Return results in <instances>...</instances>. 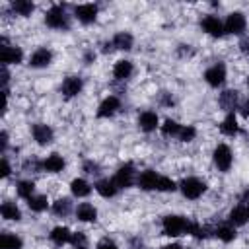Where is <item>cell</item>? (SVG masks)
<instances>
[{"label":"cell","mask_w":249,"mask_h":249,"mask_svg":"<svg viewBox=\"0 0 249 249\" xmlns=\"http://www.w3.org/2000/svg\"><path fill=\"white\" fill-rule=\"evenodd\" d=\"M161 228H163V233L169 235V237H179L183 233H189V228H191V220H187L185 216H179V214H167L163 216L161 220Z\"/></svg>","instance_id":"obj_1"},{"label":"cell","mask_w":249,"mask_h":249,"mask_svg":"<svg viewBox=\"0 0 249 249\" xmlns=\"http://www.w3.org/2000/svg\"><path fill=\"white\" fill-rule=\"evenodd\" d=\"M45 23L51 29H68L70 27V18H68L64 6L62 4H53L45 14Z\"/></svg>","instance_id":"obj_2"},{"label":"cell","mask_w":249,"mask_h":249,"mask_svg":"<svg viewBox=\"0 0 249 249\" xmlns=\"http://www.w3.org/2000/svg\"><path fill=\"white\" fill-rule=\"evenodd\" d=\"M179 189H181V193H183L185 198L196 200V198H200L206 193V183L202 179H198V177H185L179 183Z\"/></svg>","instance_id":"obj_3"},{"label":"cell","mask_w":249,"mask_h":249,"mask_svg":"<svg viewBox=\"0 0 249 249\" xmlns=\"http://www.w3.org/2000/svg\"><path fill=\"white\" fill-rule=\"evenodd\" d=\"M212 160H214V165L220 169V171H230L231 163H233V154H231V148L228 144H218L212 152Z\"/></svg>","instance_id":"obj_4"},{"label":"cell","mask_w":249,"mask_h":249,"mask_svg":"<svg viewBox=\"0 0 249 249\" xmlns=\"http://www.w3.org/2000/svg\"><path fill=\"white\" fill-rule=\"evenodd\" d=\"M136 179H138V177H136V169H134V165H132L130 161L124 163V165H121V167L117 169L115 177H113V181H115V185H117L119 189H128V187H132Z\"/></svg>","instance_id":"obj_5"},{"label":"cell","mask_w":249,"mask_h":249,"mask_svg":"<svg viewBox=\"0 0 249 249\" xmlns=\"http://www.w3.org/2000/svg\"><path fill=\"white\" fill-rule=\"evenodd\" d=\"M247 27V19L241 12H231L228 18H226V23H224V31L226 33H231V35H243Z\"/></svg>","instance_id":"obj_6"},{"label":"cell","mask_w":249,"mask_h":249,"mask_svg":"<svg viewBox=\"0 0 249 249\" xmlns=\"http://www.w3.org/2000/svg\"><path fill=\"white\" fill-rule=\"evenodd\" d=\"M97 12H99V8H97L95 4H80V6L74 8L76 19H78L80 23H84V25L93 23V21L97 19Z\"/></svg>","instance_id":"obj_7"},{"label":"cell","mask_w":249,"mask_h":249,"mask_svg":"<svg viewBox=\"0 0 249 249\" xmlns=\"http://www.w3.org/2000/svg\"><path fill=\"white\" fill-rule=\"evenodd\" d=\"M204 80H206L208 86H212V88H220V86L226 82V66H224L222 62L212 64L210 68H206V72H204Z\"/></svg>","instance_id":"obj_8"},{"label":"cell","mask_w":249,"mask_h":249,"mask_svg":"<svg viewBox=\"0 0 249 249\" xmlns=\"http://www.w3.org/2000/svg\"><path fill=\"white\" fill-rule=\"evenodd\" d=\"M119 109H121V99H119L117 95H107V97L99 103L95 115H97V119H109V117H113Z\"/></svg>","instance_id":"obj_9"},{"label":"cell","mask_w":249,"mask_h":249,"mask_svg":"<svg viewBox=\"0 0 249 249\" xmlns=\"http://www.w3.org/2000/svg\"><path fill=\"white\" fill-rule=\"evenodd\" d=\"M200 29L204 31V33H208L210 37H222L226 31H224V23L216 18V16H212V14H208V16H204L202 19H200Z\"/></svg>","instance_id":"obj_10"},{"label":"cell","mask_w":249,"mask_h":249,"mask_svg":"<svg viewBox=\"0 0 249 249\" xmlns=\"http://www.w3.org/2000/svg\"><path fill=\"white\" fill-rule=\"evenodd\" d=\"M0 60H2V66H8V64H19L23 60V51L19 47H12V45H2L0 49Z\"/></svg>","instance_id":"obj_11"},{"label":"cell","mask_w":249,"mask_h":249,"mask_svg":"<svg viewBox=\"0 0 249 249\" xmlns=\"http://www.w3.org/2000/svg\"><path fill=\"white\" fill-rule=\"evenodd\" d=\"M31 134H33V140L39 144V146H47L53 142L54 138V132L49 124H43V123H37L31 126Z\"/></svg>","instance_id":"obj_12"},{"label":"cell","mask_w":249,"mask_h":249,"mask_svg":"<svg viewBox=\"0 0 249 249\" xmlns=\"http://www.w3.org/2000/svg\"><path fill=\"white\" fill-rule=\"evenodd\" d=\"M82 88H84V82H82L80 76H68V78H64L62 86H60V91L66 99H72L82 91Z\"/></svg>","instance_id":"obj_13"},{"label":"cell","mask_w":249,"mask_h":249,"mask_svg":"<svg viewBox=\"0 0 249 249\" xmlns=\"http://www.w3.org/2000/svg\"><path fill=\"white\" fill-rule=\"evenodd\" d=\"M249 222V208H247V204L245 202H241V204H237L235 208H231V212L228 214V224L230 226H245Z\"/></svg>","instance_id":"obj_14"},{"label":"cell","mask_w":249,"mask_h":249,"mask_svg":"<svg viewBox=\"0 0 249 249\" xmlns=\"http://www.w3.org/2000/svg\"><path fill=\"white\" fill-rule=\"evenodd\" d=\"M53 62V53L45 47H39L37 51H33V54L29 56V66L31 68H45Z\"/></svg>","instance_id":"obj_15"},{"label":"cell","mask_w":249,"mask_h":249,"mask_svg":"<svg viewBox=\"0 0 249 249\" xmlns=\"http://www.w3.org/2000/svg\"><path fill=\"white\" fill-rule=\"evenodd\" d=\"M158 179L160 175L154 171V169H146L138 175L136 179V185L142 189V191H158Z\"/></svg>","instance_id":"obj_16"},{"label":"cell","mask_w":249,"mask_h":249,"mask_svg":"<svg viewBox=\"0 0 249 249\" xmlns=\"http://www.w3.org/2000/svg\"><path fill=\"white\" fill-rule=\"evenodd\" d=\"M138 126H140L144 132L156 130V128L160 126V119H158L156 111H144V113H140V117H138Z\"/></svg>","instance_id":"obj_17"},{"label":"cell","mask_w":249,"mask_h":249,"mask_svg":"<svg viewBox=\"0 0 249 249\" xmlns=\"http://www.w3.org/2000/svg\"><path fill=\"white\" fill-rule=\"evenodd\" d=\"M93 187H95V191H97L103 198H113V196L119 193V187L115 185V181H113V179H107V177H105V179H99Z\"/></svg>","instance_id":"obj_18"},{"label":"cell","mask_w":249,"mask_h":249,"mask_svg":"<svg viewBox=\"0 0 249 249\" xmlns=\"http://www.w3.org/2000/svg\"><path fill=\"white\" fill-rule=\"evenodd\" d=\"M76 218L80 222H95L97 220V208L89 202H80L76 208Z\"/></svg>","instance_id":"obj_19"},{"label":"cell","mask_w":249,"mask_h":249,"mask_svg":"<svg viewBox=\"0 0 249 249\" xmlns=\"http://www.w3.org/2000/svg\"><path fill=\"white\" fill-rule=\"evenodd\" d=\"M49 239H51L54 245L70 243V239H72V231H70L66 226H56V228H53V230H51Z\"/></svg>","instance_id":"obj_20"},{"label":"cell","mask_w":249,"mask_h":249,"mask_svg":"<svg viewBox=\"0 0 249 249\" xmlns=\"http://www.w3.org/2000/svg\"><path fill=\"white\" fill-rule=\"evenodd\" d=\"M132 62L130 60H117L115 62V66H113V76H115V80H128L130 76H132Z\"/></svg>","instance_id":"obj_21"},{"label":"cell","mask_w":249,"mask_h":249,"mask_svg":"<svg viewBox=\"0 0 249 249\" xmlns=\"http://www.w3.org/2000/svg\"><path fill=\"white\" fill-rule=\"evenodd\" d=\"M220 132L226 134V136H235L239 132V124H237V119H235V113L233 111H230L224 117V121L220 124Z\"/></svg>","instance_id":"obj_22"},{"label":"cell","mask_w":249,"mask_h":249,"mask_svg":"<svg viewBox=\"0 0 249 249\" xmlns=\"http://www.w3.org/2000/svg\"><path fill=\"white\" fill-rule=\"evenodd\" d=\"M111 43H113V47L119 49V51H130V49H132V43H134V37H132L130 33H126V31H119V33L113 35Z\"/></svg>","instance_id":"obj_23"},{"label":"cell","mask_w":249,"mask_h":249,"mask_svg":"<svg viewBox=\"0 0 249 249\" xmlns=\"http://www.w3.org/2000/svg\"><path fill=\"white\" fill-rule=\"evenodd\" d=\"M41 163H43V171H49V173H58L64 169V160L58 154L47 156V160H43Z\"/></svg>","instance_id":"obj_24"},{"label":"cell","mask_w":249,"mask_h":249,"mask_svg":"<svg viewBox=\"0 0 249 249\" xmlns=\"http://www.w3.org/2000/svg\"><path fill=\"white\" fill-rule=\"evenodd\" d=\"M70 191H72V195H74L76 198H86V196L91 193V185H89L86 179L78 177V179H72Z\"/></svg>","instance_id":"obj_25"},{"label":"cell","mask_w":249,"mask_h":249,"mask_svg":"<svg viewBox=\"0 0 249 249\" xmlns=\"http://www.w3.org/2000/svg\"><path fill=\"white\" fill-rule=\"evenodd\" d=\"M0 214H2L4 220H10V222H18V220H21V212H19V208L16 206V202H12V200L2 202V206H0Z\"/></svg>","instance_id":"obj_26"},{"label":"cell","mask_w":249,"mask_h":249,"mask_svg":"<svg viewBox=\"0 0 249 249\" xmlns=\"http://www.w3.org/2000/svg\"><path fill=\"white\" fill-rule=\"evenodd\" d=\"M23 241L19 235L12 233V231H4L0 235V249H21Z\"/></svg>","instance_id":"obj_27"},{"label":"cell","mask_w":249,"mask_h":249,"mask_svg":"<svg viewBox=\"0 0 249 249\" xmlns=\"http://www.w3.org/2000/svg\"><path fill=\"white\" fill-rule=\"evenodd\" d=\"M218 103H220V107L226 109L228 113L233 111L235 105H237V91H235V89H226V91H222Z\"/></svg>","instance_id":"obj_28"},{"label":"cell","mask_w":249,"mask_h":249,"mask_svg":"<svg viewBox=\"0 0 249 249\" xmlns=\"http://www.w3.org/2000/svg\"><path fill=\"white\" fill-rule=\"evenodd\" d=\"M214 235L220 239V241H224V243H230V241H233L235 239V228L233 226H230V224H224V226H218L216 230H214Z\"/></svg>","instance_id":"obj_29"},{"label":"cell","mask_w":249,"mask_h":249,"mask_svg":"<svg viewBox=\"0 0 249 249\" xmlns=\"http://www.w3.org/2000/svg\"><path fill=\"white\" fill-rule=\"evenodd\" d=\"M27 206L31 212H45L49 208V200L45 195H33L31 198H27Z\"/></svg>","instance_id":"obj_30"},{"label":"cell","mask_w":249,"mask_h":249,"mask_svg":"<svg viewBox=\"0 0 249 249\" xmlns=\"http://www.w3.org/2000/svg\"><path fill=\"white\" fill-rule=\"evenodd\" d=\"M12 10H14L18 16L27 18V16L33 14L35 6H33V2H29V0H16V2H12Z\"/></svg>","instance_id":"obj_31"},{"label":"cell","mask_w":249,"mask_h":249,"mask_svg":"<svg viewBox=\"0 0 249 249\" xmlns=\"http://www.w3.org/2000/svg\"><path fill=\"white\" fill-rule=\"evenodd\" d=\"M181 128H183V124H179V123H177V121H173V119H167V121L161 124V134H163V136L177 138V136H179V132H181Z\"/></svg>","instance_id":"obj_32"},{"label":"cell","mask_w":249,"mask_h":249,"mask_svg":"<svg viewBox=\"0 0 249 249\" xmlns=\"http://www.w3.org/2000/svg\"><path fill=\"white\" fill-rule=\"evenodd\" d=\"M70 210H72V202H70V198H66V196H62V198H58V200L53 202V212H54L56 216H66Z\"/></svg>","instance_id":"obj_33"},{"label":"cell","mask_w":249,"mask_h":249,"mask_svg":"<svg viewBox=\"0 0 249 249\" xmlns=\"http://www.w3.org/2000/svg\"><path fill=\"white\" fill-rule=\"evenodd\" d=\"M16 191H18V196H21V198H31L33 196V193H35V183L33 181H19L18 183V187H16Z\"/></svg>","instance_id":"obj_34"},{"label":"cell","mask_w":249,"mask_h":249,"mask_svg":"<svg viewBox=\"0 0 249 249\" xmlns=\"http://www.w3.org/2000/svg\"><path fill=\"white\" fill-rule=\"evenodd\" d=\"M177 189H179V185H177L171 177L160 175V179H158V191H160V193H173V191H177Z\"/></svg>","instance_id":"obj_35"},{"label":"cell","mask_w":249,"mask_h":249,"mask_svg":"<svg viewBox=\"0 0 249 249\" xmlns=\"http://www.w3.org/2000/svg\"><path fill=\"white\" fill-rule=\"evenodd\" d=\"M189 233L196 239H204L208 237V228L206 226H200L198 222H191V228H189Z\"/></svg>","instance_id":"obj_36"},{"label":"cell","mask_w":249,"mask_h":249,"mask_svg":"<svg viewBox=\"0 0 249 249\" xmlns=\"http://www.w3.org/2000/svg\"><path fill=\"white\" fill-rule=\"evenodd\" d=\"M195 136H196V128L191 124H185L177 138H179V142H191V140H195Z\"/></svg>","instance_id":"obj_37"},{"label":"cell","mask_w":249,"mask_h":249,"mask_svg":"<svg viewBox=\"0 0 249 249\" xmlns=\"http://www.w3.org/2000/svg\"><path fill=\"white\" fill-rule=\"evenodd\" d=\"M70 243H72L74 247H86V243H88V237H86V233H84V231H74V233H72V239H70Z\"/></svg>","instance_id":"obj_38"},{"label":"cell","mask_w":249,"mask_h":249,"mask_svg":"<svg viewBox=\"0 0 249 249\" xmlns=\"http://www.w3.org/2000/svg\"><path fill=\"white\" fill-rule=\"evenodd\" d=\"M82 169H84V173H88V175H97V173H99V165H97L95 161H91V160H86L84 165H82Z\"/></svg>","instance_id":"obj_39"},{"label":"cell","mask_w":249,"mask_h":249,"mask_svg":"<svg viewBox=\"0 0 249 249\" xmlns=\"http://www.w3.org/2000/svg\"><path fill=\"white\" fill-rule=\"evenodd\" d=\"M97 249H119V245H117L113 239L103 237V239H99V241H97Z\"/></svg>","instance_id":"obj_40"},{"label":"cell","mask_w":249,"mask_h":249,"mask_svg":"<svg viewBox=\"0 0 249 249\" xmlns=\"http://www.w3.org/2000/svg\"><path fill=\"white\" fill-rule=\"evenodd\" d=\"M193 49H191V45H181L179 47V56H193Z\"/></svg>","instance_id":"obj_41"},{"label":"cell","mask_w":249,"mask_h":249,"mask_svg":"<svg viewBox=\"0 0 249 249\" xmlns=\"http://www.w3.org/2000/svg\"><path fill=\"white\" fill-rule=\"evenodd\" d=\"M10 173H12L10 163H8V160H6V158H2V179H6Z\"/></svg>","instance_id":"obj_42"},{"label":"cell","mask_w":249,"mask_h":249,"mask_svg":"<svg viewBox=\"0 0 249 249\" xmlns=\"http://www.w3.org/2000/svg\"><path fill=\"white\" fill-rule=\"evenodd\" d=\"M93 60H95V53H93L91 49H88V51L84 53V62H86V64H91Z\"/></svg>","instance_id":"obj_43"},{"label":"cell","mask_w":249,"mask_h":249,"mask_svg":"<svg viewBox=\"0 0 249 249\" xmlns=\"http://www.w3.org/2000/svg\"><path fill=\"white\" fill-rule=\"evenodd\" d=\"M161 97H163V99H161V103H163V105H173V97H171L167 91H163V93H161Z\"/></svg>","instance_id":"obj_44"},{"label":"cell","mask_w":249,"mask_h":249,"mask_svg":"<svg viewBox=\"0 0 249 249\" xmlns=\"http://www.w3.org/2000/svg\"><path fill=\"white\" fill-rule=\"evenodd\" d=\"M8 80H10V72H8V68H6V66H2V84L6 86V84H8Z\"/></svg>","instance_id":"obj_45"},{"label":"cell","mask_w":249,"mask_h":249,"mask_svg":"<svg viewBox=\"0 0 249 249\" xmlns=\"http://www.w3.org/2000/svg\"><path fill=\"white\" fill-rule=\"evenodd\" d=\"M241 115L249 119V99H247V101H245V103L241 105Z\"/></svg>","instance_id":"obj_46"},{"label":"cell","mask_w":249,"mask_h":249,"mask_svg":"<svg viewBox=\"0 0 249 249\" xmlns=\"http://www.w3.org/2000/svg\"><path fill=\"white\" fill-rule=\"evenodd\" d=\"M6 146H8V132L2 130V150H6Z\"/></svg>","instance_id":"obj_47"},{"label":"cell","mask_w":249,"mask_h":249,"mask_svg":"<svg viewBox=\"0 0 249 249\" xmlns=\"http://www.w3.org/2000/svg\"><path fill=\"white\" fill-rule=\"evenodd\" d=\"M161 249H185V247H181L179 243H167V245H163Z\"/></svg>","instance_id":"obj_48"},{"label":"cell","mask_w":249,"mask_h":249,"mask_svg":"<svg viewBox=\"0 0 249 249\" xmlns=\"http://www.w3.org/2000/svg\"><path fill=\"white\" fill-rule=\"evenodd\" d=\"M239 47H241V51H243V53H249V41H241V45H239Z\"/></svg>","instance_id":"obj_49"},{"label":"cell","mask_w":249,"mask_h":249,"mask_svg":"<svg viewBox=\"0 0 249 249\" xmlns=\"http://www.w3.org/2000/svg\"><path fill=\"white\" fill-rule=\"evenodd\" d=\"M74 249H88V247H74Z\"/></svg>","instance_id":"obj_50"},{"label":"cell","mask_w":249,"mask_h":249,"mask_svg":"<svg viewBox=\"0 0 249 249\" xmlns=\"http://www.w3.org/2000/svg\"><path fill=\"white\" fill-rule=\"evenodd\" d=\"M247 86H249V78H247Z\"/></svg>","instance_id":"obj_51"},{"label":"cell","mask_w":249,"mask_h":249,"mask_svg":"<svg viewBox=\"0 0 249 249\" xmlns=\"http://www.w3.org/2000/svg\"><path fill=\"white\" fill-rule=\"evenodd\" d=\"M247 208H249V204H247Z\"/></svg>","instance_id":"obj_52"}]
</instances>
